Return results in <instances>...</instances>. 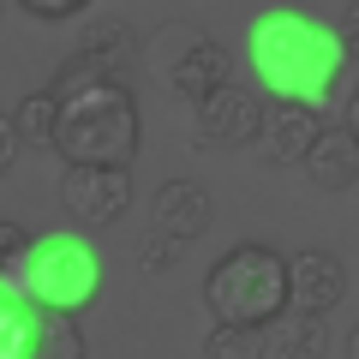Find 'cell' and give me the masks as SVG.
<instances>
[{"label": "cell", "instance_id": "obj_20", "mask_svg": "<svg viewBox=\"0 0 359 359\" xmlns=\"http://www.w3.org/2000/svg\"><path fill=\"white\" fill-rule=\"evenodd\" d=\"M335 36H341V48H347V66H359V0H347V13H341V25H335Z\"/></svg>", "mask_w": 359, "mask_h": 359}, {"label": "cell", "instance_id": "obj_23", "mask_svg": "<svg viewBox=\"0 0 359 359\" xmlns=\"http://www.w3.org/2000/svg\"><path fill=\"white\" fill-rule=\"evenodd\" d=\"M347 359H359V323L347 330Z\"/></svg>", "mask_w": 359, "mask_h": 359}, {"label": "cell", "instance_id": "obj_15", "mask_svg": "<svg viewBox=\"0 0 359 359\" xmlns=\"http://www.w3.org/2000/svg\"><path fill=\"white\" fill-rule=\"evenodd\" d=\"M84 330H78L72 311H36V341H30V359H84Z\"/></svg>", "mask_w": 359, "mask_h": 359}, {"label": "cell", "instance_id": "obj_12", "mask_svg": "<svg viewBox=\"0 0 359 359\" xmlns=\"http://www.w3.org/2000/svg\"><path fill=\"white\" fill-rule=\"evenodd\" d=\"M264 335H269V347H276L282 359H323L330 353V323H323L318 311H294L287 306Z\"/></svg>", "mask_w": 359, "mask_h": 359}, {"label": "cell", "instance_id": "obj_14", "mask_svg": "<svg viewBox=\"0 0 359 359\" xmlns=\"http://www.w3.org/2000/svg\"><path fill=\"white\" fill-rule=\"evenodd\" d=\"M54 126H60V96H54V90H30V96H18L13 132H18L25 150H54Z\"/></svg>", "mask_w": 359, "mask_h": 359}, {"label": "cell", "instance_id": "obj_22", "mask_svg": "<svg viewBox=\"0 0 359 359\" xmlns=\"http://www.w3.org/2000/svg\"><path fill=\"white\" fill-rule=\"evenodd\" d=\"M341 126H347V132H353V138H359V84L347 90V120H341Z\"/></svg>", "mask_w": 359, "mask_h": 359}, {"label": "cell", "instance_id": "obj_5", "mask_svg": "<svg viewBox=\"0 0 359 359\" xmlns=\"http://www.w3.org/2000/svg\"><path fill=\"white\" fill-rule=\"evenodd\" d=\"M60 210L78 228H114L132 210V168H96L66 162L60 168Z\"/></svg>", "mask_w": 359, "mask_h": 359}, {"label": "cell", "instance_id": "obj_21", "mask_svg": "<svg viewBox=\"0 0 359 359\" xmlns=\"http://www.w3.org/2000/svg\"><path fill=\"white\" fill-rule=\"evenodd\" d=\"M18 150H25V144H18V132H13V114L0 108V174L18 162Z\"/></svg>", "mask_w": 359, "mask_h": 359}, {"label": "cell", "instance_id": "obj_7", "mask_svg": "<svg viewBox=\"0 0 359 359\" xmlns=\"http://www.w3.org/2000/svg\"><path fill=\"white\" fill-rule=\"evenodd\" d=\"M257 132H264V96H257V90L222 84L216 96L198 102L192 144H204V150H252Z\"/></svg>", "mask_w": 359, "mask_h": 359}, {"label": "cell", "instance_id": "obj_17", "mask_svg": "<svg viewBox=\"0 0 359 359\" xmlns=\"http://www.w3.org/2000/svg\"><path fill=\"white\" fill-rule=\"evenodd\" d=\"M25 252H30V228L13 222V216H0V276H18Z\"/></svg>", "mask_w": 359, "mask_h": 359}, {"label": "cell", "instance_id": "obj_6", "mask_svg": "<svg viewBox=\"0 0 359 359\" xmlns=\"http://www.w3.org/2000/svg\"><path fill=\"white\" fill-rule=\"evenodd\" d=\"M174 36V54H168V90H174L180 102H204V96H216L222 84H233V54L228 42L204 36V30H168Z\"/></svg>", "mask_w": 359, "mask_h": 359}, {"label": "cell", "instance_id": "obj_19", "mask_svg": "<svg viewBox=\"0 0 359 359\" xmlns=\"http://www.w3.org/2000/svg\"><path fill=\"white\" fill-rule=\"evenodd\" d=\"M18 6H25L30 18H48V25H54V18H78L90 0H18Z\"/></svg>", "mask_w": 359, "mask_h": 359}, {"label": "cell", "instance_id": "obj_16", "mask_svg": "<svg viewBox=\"0 0 359 359\" xmlns=\"http://www.w3.org/2000/svg\"><path fill=\"white\" fill-rule=\"evenodd\" d=\"M269 335L264 330H240V323H216L204 335V359H264Z\"/></svg>", "mask_w": 359, "mask_h": 359}, {"label": "cell", "instance_id": "obj_13", "mask_svg": "<svg viewBox=\"0 0 359 359\" xmlns=\"http://www.w3.org/2000/svg\"><path fill=\"white\" fill-rule=\"evenodd\" d=\"M30 341H36V306L13 276H0V359H30Z\"/></svg>", "mask_w": 359, "mask_h": 359}, {"label": "cell", "instance_id": "obj_2", "mask_svg": "<svg viewBox=\"0 0 359 359\" xmlns=\"http://www.w3.org/2000/svg\"><path fill=\"white\" fill-rule=\"evenodd\" d=\"M54 96H60V126H54V156L60 162H96V168L138 162L144 120L120 78H84V84L54 90Z\"/></svg>", "mask_w": 359, "mask_h": 359}, {"label": "cell", "instance_id": "obj_3", "mask_svg": "<svg viewBox=\"0 0 359 359\" xmlns=\"http://www.w3.org/2000/svg\"><path fill=\"white\" fill-rule=\"evenodd\" d=\"M204 306L216 323L269 330L287 311V257L264 240H245L233 252H222L204 276Z\"/></svg>", "mask_w": 359, "mask_h": 359}, {"label": "cell", "instance_id": "obj_4", "mask_svg": "<svg viewBox=\"0 0 359 359\" xmlns=\"http://www.w3.org/2000/svg\"><path fill=\"white\" fill-rule=\"evenodd\" d=\"M25 287V299L36 311H84L102 294V257L78 228H54V233H30V252L13 276Z\"/></svg>", "mask_w": 359, "mask_h": 359}, {"label": "cell", "instance_id": "obj_9", "mask_svg": "<svg viewBox=\"0 0 359 359\" xmlns=\"http://www.w3.org/2000/svg\"><path fill=\"white\" fill-rule=\"evenodd\" d=\"M323 114L306 102H264V132H257V150L269 156L276 168H294L299 156L311 150V138H318Z\"/></svg>", "mask_w": 359, "mask_h": 359}, {"label": "cell", "instance_id": "obj_10", "mask_svg": "<svg viewBox=\"0 0 359 359\" xmlns=\"http://www.w3.org/2000/svg\"><path fill=\"white\" fill-rule=\"evenodd\" d=\"M210 222H216V198H210L198 180H168L162 192H156V233L192 245V240L210 233Z\"/></svg>", "mask_w": 359, "mask_h": 359}, {"label": "cell", "instance_id": "obj_18", "mask_svg": "<svg viewBox=\"0 0 359 359\" xmlns=\"http://www.w3.org/2000/svg\"><path fill=\"white\" fill-rule=\"evenodd\" d=\"M180 252H186L180 240L156 233V240H144V245H138V269H144V276H162V269H174V264H180Z\"/></svg>", "mask_w": 359, "mask_h": 359}, {"label": "cell", "instance_id": "obj_8", "mask_svg": "<svg viewBox=\"0 0 359 359\" xmlns=\"http://www.w3.org/2000/svg\"><path fill=\"white\" fill-rule=\"evenodd\" d=\"M347 294V269L335 252H323V245H306V252L287 257V306L294 311H318V318H330L335 306H341Z\"/></svg>", "mask_w": 359, "mask_h": 359}, {"label": "cell", "instance_id": "obj_1", "mask_svg": "<svg viewBox=\"0 0 359 359\" xmlns=\"http://www.w3.org/2000/svg\"><path fill=\"white\" fill-rule=\"evenodd\" d=\"M245 54H252V72L269 102H306L318 114L335 102L347 72V48L335 25H323L318 13H299V6L257 13L245 30Z\"/></svg>", "mask_w": 359, "mask_h": 359}, {"label": "cell", "instance_id": "obj_11", "mask_svg": "<svg viewBox=\"0 0 359 359\" xmlns=\"http://www.w3.org/2000/svg\"><path fill=\"white\" fill-rule=\"evenodd\" d=\"M299 168H306V180L318 192H353L359 186V138L347 126H318V138L299 156Z\"/></svg>", "mask_w": 359, "mask_h": 359}]
</instances>
